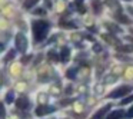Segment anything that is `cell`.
<instances>
[{
	"label": "cell",
	"instance_id": "6da1fadb",
	"mask_svg": "<svg viewBox=\"0 0 133 119\" xmlns=\"http://www.w3.org/2000/svg\"><path fill=\"white\" fill-rule=\"evenodd\" d=\"M50 24L44 20H35L32 24V30H33V37L36 42H42L46 37L47 32H49Z\"/></svg>",
	"mask_w": 133,
	"mask_h": 119
},
{
	"label": "cell",
	"instance_id": "7a4b0ae2",
	"mask_svg": "<svg viewBox=\"0 0 133 119\" xmlns=\"http://www.w3.org/2000/svg\"><path fill=\"white\" fill-rule=\"evenodd\" d=\"M132 90V86H120L119 89H116L115 92H112V93H109V98H122V96H124V95H127V93Z\"/></svg>",
	"mask_w": 133,
	"mask_h": 119
},
{
	"label": "cell",
	"instance_id": "3957f363",
	"mask_svg": "<svg viewBox=\"0 0 133 119\" xmlns=\"http://www.w3.org/2000/svg\"><path fill=\"white\" fill-rule=\"evenodd\" d=\"M16 46H17V49L20 50V52H26L27 40H26L23 33H17V35H16Z\"/></svg>",
	"mask_w": 133,
	"mask_h": 119
},
{
	"label": "cell",
	"instance_id": "277c9868",
	"mask_svg": "<svg viewBox=\"0 0 133 119\" xmlns=\"http://www.w3.org/2000/svg\"><path fill=\"white\" fill-rule=\"evenodd\" d=\"M53 110H55L53 106H40V108L36 109V115L42 116V115H46V113H49V112H53Z\"/></svg>",
	"mask_w": 133,
	"mask_h": 119
},
{
	"label": "cell",
	"instance_id": "5b68a950",
	"mask_svg": "<svg viewBox=\"0 0 133 119\" xmlns=\"http://www.w3.org/2000/svg\"><path fill=\"white\" fill-rule=\"evenodd\" d=\"M110 108H112V106H110V105H106V106H104V108H102L100 110H97V113H96V115L93 116L92 119H102V118H103L104 115H106V112H107V110L110 109Z\"/></svg>",
	"mask_w": 133,
	"mask_h": 119
},
{
	"label": "cell",
	"instance_id": "8992f818",
	"mask_svg": "<svg viewBox=\"0 0 133 119\" xmlns=\"http://www.w3.org/2000/svg\"><path fill=\"white\" fill-rule=\"evenodd\" d=\"M16 105H17V108H20V109H27V108H29V101H27L26 98H20L16 102Z\"/></svg>",
	"mask_w": 133,
	"mask_h": 119
},
{
	"label": "cell",
	"instance_id": "52a82bcc",
	"mask_svg": "<svg viewBox=\"0 0 133 119\" xmlns=\"http://www.w3.org/2000/svg\"><path fill=\"white\" fill-rule=\"evenodd\" d=\"M60 60L62 62H67L69 60V56H70V50H69V47H63L62 49V53H60Z\"/></svg>",
	"mask_w": 133,
	"mask_h": 119
},
{
	"label": "cell",
	"instance_id": "ba28073f",
	"mask_svg": "<svg viewBox=\"0 0 133 119\" xmlns=\"http://www.w3.org/2000/svg\"><path fill=\"white\" fill-rule=\"evenodd\" d=\"M123 116H124L123 110H115V112H112L107 116V119H119V118H123Z\"/></svg>",
	"mask_w": 133,
	"mask_h": 119
},
{
	"label": "cell",
	"instance_id": "9c48e42d",
	"mask_svg": "<svg viewBox=\"0 0 133 119\" xmlns=\"http://www.w3.org/2000/svg\"><path fill=\"white\" fill-rule=\"evenodd\" d=\"M35 3H37V0H26V2H24V7H26V9H30Z\"/></svg>",
	"mask_w": 133,
	"mask_h": 119
},
{
	"label": "cell",
	"instance_id": "30bf717a",
	"mask_svg": "<svg viewBox=\"0 0 133 119\" xmlns=\"http://www.w3.org/2000/svg\"><path fill=\"white\" fill-rule=\"evenodd\" d=\"M13 99H15V93L9 92V93H7V96H6V102H7V103H12Z\"/></svg>",
	"mask_w": 133,
	"mask_h": 119
},
{
	"label": "cell",
	"instance_id": "8fae6325",
	"mask_svg": "<svg viewBox=\"0 0 133 119\" xmlns=\"http://www.w3.org/2000/svg\"><path fill=\"white\" fill-rule=\"evenodd\" d=\"M132 101H133V95H132V96H129V98H124L123 101L120 102V103H122V105H126V103H130Z\"/></svg>",
	"mask_w": 133,
	"mask_h": 119
},
{
	"label": "cell",
	"instance_id": "7c38bea8",
	"mask_svg": "<svg viewBox=\"0 0 133 119\" xmlns=\"http://www.w3.org/2000/svg\"><path fill=\"white\" fill-rule=\"evenodd\" d=\"M126 116H127V118H133V106H132V108H130V109H129V110H127V113H126Z\"/></svg>",
	"mask_w": 133,
	"mask_h": 119
},
{
	"label": "cell",
	"instance_id": "4fadbf2b",
	"mask_svg": "<svg viewBox=\"0 0 133 119\" xmlns=\"http://www.w3.org/2000/svg\"><path fill=\"white\" fill-rule=\"evenodd\" d=\"M75 73H76V69H73V70H70V72H67V76H69V78H73Z\"/></svg>",
	"mask_w": 133,
	"mask_h": 119
},
{
	"label": "cell",
	"instance_id": "5bb4252c",
	"mask_svg": "<svg viewBox=\"0 0 133 119\" xmlns=\"http://www.w3.org/2000/svg\"><path fill=\"white\" fill-rule=\"evenodd\" d=\"M10 58H15V52H13V50H12V52H9V56H7V59H10Z\"/></svg>",
	"mask_w": 133,
	"mask_h": 119
},
{
	"label": "cell",
	"instance_id": "9a60e30c",
	"mask_svg": "<svg viewBox=\"0 0 133 119\" xmlns=\"http://www.w3.org/2000/svg\"><path fill=\"white\" fill-rule=\"evenodd\" d=\"M49 55H50V59H57V58L55 56V52H50Z\"/></svg>",
	"mask_w": 133,
	"mask_h": 119
}]
</instances>
